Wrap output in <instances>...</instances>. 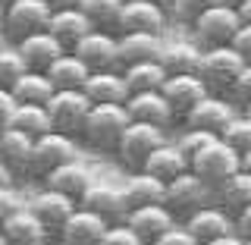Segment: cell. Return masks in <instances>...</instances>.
Returning a JSON list of instances; mask_svg holds the SVG:
<instances>
[{
    "label": "cell",
    "mask_w": 251,
    "mask_h": 245,
    "mask_svg": "<svg viewBox=\"0 0 251 245\" xmlns=\"http://www.w3.org/2000/svg\"><path fill=\"white\" fill-rule=\"evenodd\" d=\"M129 123H132V116H129V110H126V104H94L88 123H85L82 141L88 148H94V151L116 154V148H120Z\"/></svg>",
    "instance_id": "cell-1"
},
{
    "label": "cell",
    "mask_w": 251,
    "mask_h": 245,
    "mask_svg": "<svg viewBox=\"0 0 251 245\" xmlns=\"http://www.w3.org/2000/svg\"><path fill=\"white\" fill-rule=\"evenodd\" d=\"M91 107H94L91 98L82 88H57L53 98L47 101V113H50L53 129L63 132V136H73V138H82L85 123L91 116Z\"/></svg>",
    "instance_id": "cell-2"
},
{
    "label": "cell",
    "mask_w": 251,
    "mask_h": 245,
    "mask_svg": "<svg viewBox=\"0 0 251 245\" xmlns=\"http://www.w3.org/2000/svg\"><path fill=\"white\" fill-rule=\"evenodd\" d=\"M242 26H245V22H242L239 6H235V3H220V6L204 10L198 19L192 22V31H195V41L207 51V47L232 44V38L239 35Z\"/></svg>",
    "instance_id": "cell-3"
},
{
    "label": "cell",
    "mask_w": 251,
    "mask_h": 245,
    "mask_svg": "<svg viewBox=\"0 0 251 245\" xmlns=\"http://www.w3.org/2000/svg\"><path fill=\"white\" fill-rule=\"evenodd\" d=\"M163 141H167L163 126L132 120L129 129H126V136H123V141H120V148H116V161H120L129 173H138V170H145V163L151 161V154L163 145Z\"/></svg>",
    "instance_id": "cell-4"
},
{
    "label": "cell",
    "mask_w": 251,
    "mask_h": 245,
    "mask_svg": "<svg viewBox=\"0 0 251 245\" xmlns=\"http://www.w3.org/2000/svg\"><path fill=\"white\" fill-rule=\"evenodd\" d=\"M53 10L47 6V0H16V3L3 6V31L10 38V44H19L22 38L47 31Z\"/></svg>",
    "instance_id": "cell-5"
},
{
    "label": "cell",
    "mask_w": 251,
    "mask_h": 245,
    "mask_svg": "<svg viewBox=\"0 0 251 245\" xmlns=\"http://www.w3.org/2000/svg\"><path fill=\"white\" fill-rule=\"evenodd\" d=\"M192 170L217 192V189L223 186L226 179L232 176V173L242 170V154L235 151L232 145H226L223 138H214V141H210V145L192 161Z\"/></svg>",
    "instance_id": "cell-6"
},
{
    "label": "cell",
    "mask_w": 251,
    "mask_h": 245,
    "mask_svg": "<svg viewBox=\"0 0 251 245\" xmlns=\"http://www.w3.org/2000/svg\"><path fill=\"white\" fill-rule=\"evenodd\" d=\"M242 69H245V57L232 44H223V47H207L204 51V63L198 76L207 82V88L214 94H226Z\"/></svg>",
    "instance_id": "cell-7"
},
{
    "label": "cell",
    "mask_w": 251,
    "mask_h": 245,
    "mask_svg": "<svg viewBox=\"0 0 251 245\" xmlns=\"http://www.w3.org/2000/svg\"><path fill=\"white\" fill-rule=\"evenodd\" d=\"M69 161H78L75 138L50 129L47 136L35 138V148H31V176L47 179L53 170H60L63 163H69Z\"/></svg>",
    "instance_id": "cell-8"
},
{
    "label": "cell",
    "mask_w": 251,
    "mask_h": 245,
    "mask_svg": "<svg viewBox=\"0 0 251 245\" xmlns=\"http://www.w3.org/2000/svg\"><path fill=\"white\" fill-rule=\"evenodd\" d=\"M75 57L85 60L91 73H107V69H120V35L107 28H94L73 47Z\"/></svg>",
    "instance_id": "cell-9"
},
{
    "label": "cell",
    "mask_w": 251,
    "mask_h": 245,
    "mask_svg": "<svg viewBox=\"0 0 251 245\" xmlns=\"http://www.w3.org/2000/svg\"><path fill=\"white\" fill-rule=\"evenodd\" d=\"M210 192H214V189L204 183L195 170H188V173H182V176H176V179L167 183V208L179 220H185V217H192L198 208L207 204Z\"/></svg>",
    "instance_id": "cell-10"
},
{
    "label": "cell",
    "mask_w": 251,
    "mask_h": 245,
    "mask_svg": "<svg viewBox=\"0 0 251 245\" xmlns=\"http://www.w3.org/2000/svg\"><path fill=\"white\" fill-rule=\"evenodd\" d=\"M28 208H31V214L44 223L47 233L60 236V230L69 223V217L78 211V201H73L69 195H63V192H57V189H50V186H44L38 195H31Z\"/></svg>",
    "instance_id": "cell-11"
},
{
    "label": "cell",
    "mask_w": 251,
    "mask_h": 245,
    "mask_svg": "<svg viewBox=\"0 0 251 245\" xmlns=\"http://www.w3.org/2000/svg\"><path fill=\"white\" fill-rule=\"evenodd\" d=\"M235 113H239V110H235V104L226 98V94L210 91L201 104L192 107V113H188L182 123H185V129H207V132H217L220 136V132L229 126V120Z\"/></svg>",
    "instance_id": "cell-12"
},
{
    "label": "cell",
    "mask_w": 251,
    "mask_h": 245,
    "mask_svg": "<svg viewBox=\"0 0 251 245\" xmlns=\"http://www.w3.org/2000/svg\"><path fill=\"white\" fill-rule=\"evenodd\" d=\"M170 13L163 6L151 3V0H126L120 26H116V35H126V31H151V35H163L167 28Z\"/></svg>",
    "instance_id": "cell-13"
},
{
    "label": "cell",
    "mask_w": 251,
    "mask_h": 245,
    "mask_svg": "<svg viewBox=\"0 0 251 245\" xmlns=\"http://www.w3.org/2000/svg\"><path fill=\"white\" fill-rule=\"evenodd\" d=\"M126 223L138 233V239L145 245H154L170 226L179 223V217L173 214L167 204H145V208H132L129 217H126Z\"/></svg>",
    "instance_id": "cell-14"
},
{
    "label": "cell",
    "mask_w": 251,
    "mask_h": 245,
    "mask_svg": "<svg viewBox=\"0 0 251 245\" xmlns=\"http://www.w3.org/2000/svg\"><path fill=\"white\" fill-rule=\"evenodd\" d=\"M113 223H107L100 214H94V211L82 208L78 204V211L73 217H69V223L60 230V245H100V239L107 236V230Z\"/></svg>",
    "instance_id": "cell-15"
},
{
    "label": "cell",
    "mask_w": 251,
    "mask_h": 245,
    "mask_svg": "<svg viewBox=\"0 0 251 245\" xmlns=\"http://www.w3.org/2000/svg\"><path fill=\"white\" fill-rule=\"evenodd\" d=\"M163 94H167L176 120H185V116L192 113V107L201 104L210 94V88L201 76H170L167 85H163Z\"/></svg>",
    "instance_id": "cell-16"
},
{
    "label": "cell",
    "mask_w": 251,
    "mask_h": 245,
    "mask_svg": "<svg viewBox=\"0 0 251 245\" xmlns=\"http://www.w3.org/2000/svg\"><path fill=\"white\" fill-rule=\"evenodd\" d=\"M82 208L94 211L107 220V223H126L129 217V201H126V192L116 186H107V183H94L82 198Z\"/></svg>",
    "instance_id": "cell-17"
},
{
    "label": "cell",
    "mask_w": 251,
    "mask_h": 245,
    "mask_svg": "<svg viewBox=\"0 0 251 245\" xmlns=\"http://www.w3.org/2000/svg\"><path fill=\"white\" fill-rule=\"evenodd\" d=\"M47 236L50 233L44 230L41 220L31 214V208H22L0 220V239H3V245H44Z\"/></svg>",
    "instance_id": "cell-18"
},
{
    "label": "cell",
    "mask_w": 251,
    "mask_h": 245,
    "mask_svg": "<svg viewBox=\"0 0 251 245\" xmlns=\"http://www.w3.org/2000/svg\"><path fill=\"white\" fill-rule=\"evenodd\" d=\"M182 223L195 233V239L201 245L214 242V239H220V236H226V233H235V217L226 208H210V204L198 208L192 217H185Z\"/></svg>",
    "instance_id": "cell-19"
},
{
    "label": "cell",
    "mask_w": 251,
    "mask_h": 245,
    "mask_svg": "<svg viewBox=\"0 0 251 245\" xmlns=\"http://www.w3.org/2000/svg\"><path fill=\"white\" fill-rule=\"evenodd\" d=\"M126 110H129V116L135 123H154V126H167L176 120V113H173L167 94L160 91H138V94H129V101H126Z\"/></svg>",
    "instance_id": "cell-20"
},
{
    "label": "cell",
    "mask_w": 251,
    "mask_h": 245,
    "mask_svg": "<svg viewBox=\"0 0 251 245\" xmlns=\"http://www.w3.org/2000/svg\"><path fill=\"white\" fill-rule=\"evenodd\" d=\"M19 54L25 57L28 63V69H35V73H47V69L57 63L63 54H66V47H63L57 38L50 35V31H38V35H28V38H22L19 44Z\"/></svg>",
    "instance_id": "cell-21"
},
{
    "label": "cell",
    "mask_w": 251,
    "mask_h": 245,
    "mask_svg": "<svg viewBox=\"0 0 251 245\" xmlns=\"http://www.w3.org/2000/svg\"><path fill=\"white\" fill-rule=\"evenodd\" d=\"M31 148L35 138L19 129H3L0 136V163L13 170L16 176H31Z\"/></svg>",
    "instance_id": "cell-22"
},
{
    "label": "cell",
    "mask_w": 251,
    "mask_h": 245,
    "mask_svg": "<svg viewBox=\"0 0 251 245\" xmlns=\"http://www.w3.org/2000/svg\"><path fill=\"white\" fill-rule=\"evenodd\" d=\"M160 35H151V31H126L120 35V69L135 66V63H148V60H160L163 54Z\"/></svg>",
    "instance_id": "cell-23"
},
{
    "label": "cell",
    "mask_w": 251,
    "mask_h": 245,
    "mask_svg": "<svg viewBox=\"0 0 251 245\" xmlns=\"http://www.w3.org/2000/svg\"><path fill=\"white\" fill-rule=\"evenodd\" d=\"M85 94L91 98V104H126L129 101V85H126L123 69H107V73H91L85 82Z\"/></svg>",
    "instance_id": "cell-24"
},
{
    "label": "cell",
    "mask_w": 251,
    "mask_h": 245,
    "mask_svg": "<svg viewBox=\"0 0 251 245\" xmlns=\"http://www.w3.org/2000/svg\"><path fill=\"white\" fill-rule=\"evenodd\" d=\"M44 186L57 189V192L69 195L73 201H78V204H82L85 192H88V189L94 186V176H91V170L85 167L82 161H69V163H63L60 170H53L50 176L44 179Z\"/></svg>",
    "instance_id": "cell-25"
},
{
    "label": "cell",
    "mask_w": 251,
    "mask_h": 245,
    "mask_svg": "<svg viewBox=\"0 0 251 245\" xmlns=\"http://www.w3.org/2000/svg\"><path fill=\"white\" fill-rule=\"evenodd\" d=\"M47 31H50L57 41L66 47V51H73V47L82 41L88 31H94V22L85 16L78 6H73V10H60L50 16V26H47Z\"/></svg>",
    "instance_id": "cell-26"
},
{
    "label": "cell",
    "mask_w": 251,
    "mask_h": 245,
    "mask_svg": "<svg viewBox=\"0 0 251 245\" xmlns=\"http://www.w3.org/2000/svg\"><path fill=\"white\" fill-rule=\"evenodd\" d=\"M160 63L170 76H198L204 63V47L198 41H173L163 47Z\"/></svg>",
    "instance_id": "cell-27"
},
{
    "label": "cell",
    "mask_w": 251,
    "mask_h": 245,
    "mask_svg": "<svg viewBox=\"0 0 251 245\" xmlns=\"http://www.w3.org/2000/svg\"><path fill=\"white\" fill-rule=\"evenodd\" d=\"M126 192V201L129 208H145V204H167V183L163 179L151 176L148 170H138V173H129L123 186Z\"/></svg>",
    "instance_id": "cell-28"
},
{
    "label": "cell",
    "mask_w": 251,
    "mask_h": 245,
    "mask_svg": "<svg viewBox=\"0 0 251 245\" xmlns=\"http://www.w3.org/2000/svg\"><path fill=\"white\" fill-rule=\"evenodd\" d=\"M145 170L151 173V176L163 179V183H170V179H176V176H182V173L192 170V161L182 154V148H179L176 141H163L151 154V161L145 163Z\"/></svg>",
    "instance_id": "cell-29"
},
{
    "label": "cell",
    "mask_w": 251,
    "mask_h": 245,
    "mask_svg": "<svg viewBox=\"0 0 251 245\" xmlns=\"http://www.w3.org/2000/svg\"><path fill=\"white\" fill-rule=\"evenodd\" d=\"M126 76V85H129L132 94L138 91H160L163 85H167V66H163L160 60H148V63H135V66H126L123 69Z\"/></svg>",
    "instance_id": "cell-30"
},
{
    "label": "cell",
    "mask_w": 251,
    "mask_h": 245,
    "mask_svg": "<svg viewBox=\"0 0 251 245\" xmlns=\"http://www.w3.org/2000/svg\"><path fill=\"white\" fill-rule=\"evenodd\" d=\"M217 201H220V208H226L229 214H242V211L251 204V173L248 170H239V173H232L229 179H226L223 186L217 189Z\"/></svg>",
    "instance_id": "cell-31"
},
{
    "label": "cell",
    "mask_w": 251,
    "mask_h": 245,
    "mask_svg": "<svg viewBox=\"0 0 251 245\" xmlns=\"http://www.w3.org/2000/svg\"><path fill=\"white\" fill-rule=\"evenodd\" d=\"M3 129H19L31 138H41L53 129L50 113H47V104H19V110L10 116V123Z\"/></svg>",
    "instance_id": "cell-32"
},
{
    "label": "cell",
    "mask_w": 251,
    "mask_h": 245,
    "mask_svg": "<svg viewBox=\"0 0 251 245\" xmlns=\"http://www.w3.org/2000/svg\"><path fill=\"white\" fill-rule=\"evenodd\" d=\"M47 76H50V82L57 85V88H85V82L91 79V69L85 66L82 57H75L73 51H66L50 69H47Z\"/></svg>",
    "instance_id": "cell-33"
},
{
    "label": "cell",
    "mask_w": 251,
    "mask_h": 245,
    "mask_svg": "<svg viewBox=\"0 0 251 245\" xmlns=\"http://www.w3.org/2000/svg\"><path fill=\"white\" fill-rule=\"evenodd\" d=\"M10 91L16 94L19 104H47V101L53 98V91H57V85L50 82L47 73H35V69H28V73L22 76Z\"/></svg>",
    "instance_id": "cell-34"
},
{
    "label": "cell",
    "mask_w": 251,
    "mask_h": 245,
    "mask_svg": "<svg viewBox=\"0 0 251 245\" xmlns=\"http://www.w3.org/2000/svg\"><path fill=\"white\" fill-rule=\"evenodd\" d=\"M123 6H126V0H82V3H78V10H82L94 22V28L116 31V26H120V16H123Z\"/></svg>",
    "instance_id": "cell-35"
},
{
    "label": "cell",
    "mask_w": 251,
    "mask_h": 245,
    "mask_svg": "<svg viewBox=\"0 0 251 245\" xmlns=\"http://www.w3.org/2000/svg\"><path fill=\"white\" fill-rule=\"evenodd\" d=\"M25 73H28V63L19 54V47L10 44L6 51H0V88H13Z\"/></svg>",
    "instance_id": "cell-36"
},
{
    "label": "cell",
    "mask_w": 251,
    "mask_h": 245,
    "mask_svg": "<svg viewBox=\"0 0 251 245\" xmlns=\"http://www.w3.org/2000/svg\"><path fill=\"white\" fill-rule=\"evenodd\" d=\"M220 138H223L226 145H232L239 154L251 151V116L245 113V110H242V113H235L232 120H229V126L220 132Z\"/></svg>",
    "instance_id": "cell-37"
},
{
    "label": "cell",
    "mask_w": 251,
    "mask_h": 245,
    "mask_svg": "<svg viewBox=\"0 0 251 245\" xmlns=\"http://www.w3.org/2000/svg\"><path fill=\"white\" fill-rule=\"evenodd\" d=\"M214 138H220L217 132H207V129H185L182 136H179L176 145L182 148V154L188 157V161H195V157H198V154H201V151H204V148H207Z\"/></svg>",
    "instance_id": "cell-38"
},
{
    "label": "cell",
    "mask_w": 251,
    "mask_h": 245,
    "mask_svg": "<svg viewBox=\"0 0 251 245\" xmlns=\"http://www.w3.org/2000/svg\"><path fill=\"white\" fill-rule=\"evenodd\" d=\"M226 98H229L235 107H248L251 104V63H245V69H242L239 79L232 82V88L226 91Z\"/></svg>",
    "instance_id": "cell-39"
},
{
    "label": "cell",
    "mask_w": 251,
    "mask_h": 245,
    "mask_svg": "<svg viewBox=\"0 0 251 245\" xmlns=\"http://www.w3.org/2000/svg\"><path fill=\"white\" fill-rule=\"evenodd\" d=\"M100 245H145V242L138 239V233L129 223H113L107 230V236L100 239Z\"/></svg>",
    "instance_id": "cell-40"
},
{
    "label": "cell",
    "mask_w": 251,
    "mask_h": 245,
    "mask_svg": "<svg viewBox=\"0 0 251 245\" xmlns=\"http://www.w3.org/2000/svg\"><path fill=\"white\" fill-rule=\"evenodd\" d=\"M154 245H201V242L195 239V233L188 230L185 223H176V226H170V230L163 233Z\"/></svg>",
    "instance_id": "cell-41"
},
{
    "label": "cell",
    "mask_w": 251,
    "mask_h": 245,
    "mask_svg": "<svg viewBox=\"0 0 251 245\" xmlns=\"http://www.w3.org/2000/svg\"><path fill=\"white\" fill-rule=\"evenodd\" d=\"M220 3H229V0H179V13H176V16H182V19L195 22L204 10H210V6H220Z\"/></svg>",
    "instance_id": "cell-42"
},
{
    "label": "cell",
    "mask_w": 251,
    "mask_h": 245,
    "mask_svg": "<svg viewBox=\"0 0 251 245\" xmlns=\"http://www.w3.org/2000/svg\"><path fill=\"white\" fill-rule=\"evenodd\" d=\"M22 208H28V204L19 201V195H16L13 186H0V220L16 214V211H22Z\"/></svg>",
    "instance_id": "cell-43"
},
{
    "label": "cell",
    "mask_w": 251,
    "mask_h": 245,
    "mask_svg": "<svg viewBox=\"0 0 251 245\" xmlns=\"http://www.w3.org/2000/svg\"><path fill=\"white\" fill-rule=\"evenodd\" d=\"M19 110V101H16V94L10 88H0V120H3V126L10 123V116Z\"/></svg>",
    "instance_id": "cell-44"
},
{
    "label": "cell",
    "mask_w": 251,
    "mask_h": 245,
    "mask_svg": "<svg viewBox=\"0 0 251 245\" xmlns=\"http://www.w3.org/2000/svg\"><path fill=\"white\" fill-rule=\"evenodd\" d=\"M232 47L245 57V63H251V26H242L239 35L232 38Z\"/></svg>",
    "instance_id": "cell-45"
},
{
    "label": "cell",
    "mask_w": 251,
    "mask_h": 245,
    "mask_svg": "<svg viewBox=\"0 0 251 245\" xmlns=\"http://www.w3.org/2000/svg\"><path fill=\"white\" fill-rule=\"evenodd\" d=\"M235 233H239L242 239H251V204L242 214H235Z\"/></svg>",
    "instance_id": "cell-46"
},
{
    "label": "cell",
    "mask_w": 251,
    "mask_h": 245,
    "mask_svg": "<svg viewBox=\"0 0 251 245\" xmlns=\"http://www.w3.org/2000/svg\"><path fill=\"white\" fill-rule=\"evenodd\" d=\"M207 245H248V239H242L239 233H226V236H220V239L207 242Z\"/></svg>",
    "instance_id": "cell-47"
},
{
    "label": "cell",
    "mask_w": 251,
    "mask_h": 245,
    "mask_svg": "<svg viewBox=\"0 0 251 245\" xmlns=\"http://www.w3.org/2000/svg\"><path fill=\"white\" fill-rule=\"evenodd\" d=\"M82 0H47V6H50L53 13H60V10H73V6H78Z\"/></svg>",
    "instance_id": "cell-48"
},
{
    "label": "cell",
    "mask_w": 251,
    "mask_h": 245,
    "mask_svg": "<svg viewBox=\"0 0 251 245\" xmlns=\"http://www.w3.org/2000/svg\"><path fill=\"white\" fill-rule=\"evenodd\" d=\"M235 6H239V13H242V22L251 26V0H242V3H235Z\"/></svg>",
    "instance_id": "cell-49"
},
{
    "label": "cell",
    "mask_w": 251,
    "mask_h": 245,
    "mask_svg": "<svg viewBox=\"0 0 251 245\" xmlns=\"http://www.w3.org/2000/svg\"><path fill=\"white\" fill-rule=\"evenodd\" d=\"M151 3L163 6V10H167V13H179V0H151Z\"/></svg>",
    "instance_id": "cell-50"
},
{
    "label": "cell",
    "mask_w": 251,
    "mask_h": 245,
    "mask_svg": "<svg viewBox=\"0 0 251 245\" xmlns=\"http://www.w3.org/2000/svg\"><path fill=\"white\" fill-rule=\"evenodd\" d=\"M242 170H248V173H251V151L242 154Z\"/></svg>",
    "instance_id": "cell-51"
},
{
    "label": "cell",
    "mask_w": 251,
    "mask_h": 245,
    "mask_svg": "<svg viewBox=\"0 0 251 245\" xmlns=\"http://www.w3.org/2000/svg\"><path fill=\"white\" fill-rule=\"evenodd\" d=\"M0 3H3V6H10V3H16V0H0Z\"/></svg>",
    "instance_id": "cell-52"
},
{
    "label": "cell",
    "mask_w": 251,
    "mask_h": 245,
    "mask_svg": "<svg viewBox=\"0 0 251 245\" xmlns=\"http://www.w3.org/2000/svg\"><path fill=\"white\" fill-rule=\"evenodd\" d=\"M242 110H245V113H248V116H251V104H248V107H242Z\"/></svg>",
    "instance_id": "cell-53"
},
{
    "label": "cell",
    "mask_w": 251,
    "mask_h": 245,
    "mask_svg": "<svg viewBox=\"0 0 251 245\" xmlns=\"http://www.w3.org/2000/svg\"><path fill=\"white\" fill-rule=\"evenodd\" d=\"M229 3H242V0H229Z\"/></svg>",
    "instance_id": "cell-54"
},
{
    "label": "cell",
    "mask_w": 251,
    "mask_h": 245,
    "mask_svg": "<svg viewBox=\"0 0 251 245\" xmlns=\"http://www.w3.org/2000/svg\"><path fill=\"white\" fill-rule=\"evenodd\" d=\"M248 245H251V239H248Z\"/></svg>",
    "instance_id": "cell-55"
}]
</instances>
